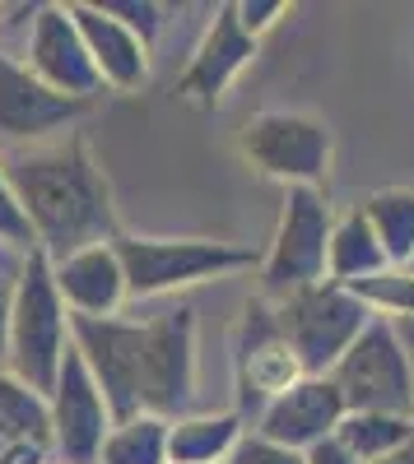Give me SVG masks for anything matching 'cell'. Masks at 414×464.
I'll list each match as a JSON object with an SVG mask.
<instances>
[{"mask_svg": "<svg viewBox=\"0 0 414 464\" xmlns=\"http://www.w3.org/2000/svg\"><path fill=\"white\" fill-rule=\"evenodd\" d=\"M0 163H5L19 209L28 214L37 251L52 265L117 237L112 186L80 130L56 135L37 149H10Z\"/></svg>", "mask_w": 414, "mask_h": 464, "instance_id": "6da1fadb", "label": "cell"}, {"mask_svg": "<svg viewBox=\"0 0 414 464\" xmlns=\"http://www.w3.org/2000/svg\"><path fill=\"white\" fill-rule=\"evenodd\" d=\"M70 353V312L56 293L52 260L43 251H28L19 284H15V312H10V372L37 395L56 391L61 362Z\"/></svg>", "mask_w": 414, "mask_h": 464, "instance_id": "7a4b0ae2", "label": "cell"}, {"mask_svg": "<svg viewBox=\"0 0 414 464\" xmlns=\"http://www.w3.org/2000/svg\"><path fill=\"white\" fill-rule=\"evenodd\" d=\"M330 200L317 186H289L284 190V209H280V227L275 242L261 260V297L266 302H284L303 288L326 284V260H330Z\"/></svg>", "mask_w": 414, "mask_h": 464, "instance_id": "3957f363", "label": "cell"}, {"mask_svg": "<svg viewBox=\"0 0 414 464\" xmlns=\"http://www.w3.org/2000/svg\"><path fill=\"white\" fill-rule=\"evenodd\" d=\"M131 297H163L177 288H192L233 269H251L256 256L233 242H205V237H112Z\"/></svg>", "mask_w": 414, "mask_h": 464, "instance_id": "277c9868", "label": "cell"}, {"mask_svg": "<svg viewBox=\"0 0 414 464\" xmlns=\"http://www.w3.org/2000/svg\"><path fill=\"white\" fill-rule=\"evenodd\" d=\"M275 312H280V325L293 343L298 362H303V376H330L335 362H340L354 348V339L368 330V321L378 316L354 288H340L330 279L284 297Z\"/></svg>", "mask_w": 414, "mask_h": 464, "instance_id": "5b68a950", "label": "cell"}, {"mask_svg": "<svg viewBox=\"0 0 414 464\" xmlns=\"http://www.w3.org/2000/svg\"><path fill=\"white\" fill-rule=\"evenodd\" d=\"M330 385L340 391L345 413H405L414 418V367L391 330V316H372L354 348L335 362Z\"/></svg>", "mask_w": 414, "mask_h": 464, "instance_id": "8992f818", "label": "cell"}, {"mask_svg": "<svg viewBox=\"0 0 414 464\" xmlns=\"http://www.w3.org/2000/svg\"><path fill=\"white\" fill-rule=\"evenodd\" d=\"M233 381H238V418H261L280 395L303 381L293 343L280 325L275 302L251 297L233 334Z\"/></svg>", "mask_w": 414, "mask_h": 464, "instance_id": "52a82bcc", "label": "cell"}, {"mask_svg": "<svg viewBox=\"0 0 414 464\" xmlns=\"http://www.w3.org/2000/svg\"><path fill=\"white\" fill-rule=\"evenodd\" d=\"M242 159L271 181L289 186H317L330 172V153H335V135L326 121L308 111H261L242 126Z\"/></svg>", "mask_w": 414, "mask_h": 464, "instance_id": "ba28073f", "label": "cell"}, {"mask_svg": "<svg viewBox=\"0 0 414 464\" xmlns=\"http://www.w3.org/2000/svg\"><path fill=\"white\" fill-rule=\"evenodd\" d=\"M70 343L84 358L89 376L112 409V422H131L144 413L140 400V353H144V321L122 316H70Z\"/></svg>", "mask_w": 414, "mask_h": 464, "instance_id": "9c48e42d", "label": "cell"}, {"mask_svg": "<svg viewBox=\"0 0 414 464\" xmlns=\"http://www.w3.org/2000/svg\"><path fill=\"white\" fill-rule=\"evenodd\" d=\"M196 395V312L168 306L144 321V353H140V400L144 413L172 422Z\"/></svg>", "mask_w": 414, "mask_h": 464, "instance_id": "30bf717a", "label": "cell"}, {"mask_svg": "<svg viewBox=\"0 0 414 464\" xmlns=\"http://www.w3.org/2000/svg\"><path fill=\"white\" fill-rule=\"evenodd\" d=\"M52 404V455L61 464H98L103 455V441L112 437V409L98 391V381L89 376L84 358L70 353L61 362V376H56V391L47 395Z\"/></svg>", "mask_w": 414, "mask_h": 464, "instance_id": "8fae6325", "label": "cell"}, {"mask_svg": "<svg viewBox=\"0 0 414 464\" xmlns=\"http://www.w3.org/2000/svg\"><path fill=\"white\" fill-rule=\"evenodd\" d=\"M24 65L43 80L52 93L61 98H74V102H94L107 84L84 47L80 28H74V14L70 5H43L33 19V33H28V47H24Z\"/></svg>", "mask_w": 414, "mask_h": 464, "instance_id": "7c38bea8", "label": "cell"}, {"mask_svg": "<svg viewBox=\"0 0 414 464\" xmlns=\"http://www.w3.org/2000/svg\"><path fill=\"white\" fill-rule=\"evenodd\" d=\"M84 116V102L52 93L37 74L0 52V144L37 149Z\"/></svg>", "mask_w": 414, "mask_h": 464, "instance_id": "4fadbf2b", "label": "cell"}, {"mask_svg": "<svg viewBox=\"0 0 414 464\" xmlns=\"http://www.w3.org/2000/svg\"><path fill=\"white\" fill-rule=\"evenodd\" d=\"M256 52H261V43L242 28L238 5H219L210 28H205V37H201V47L192 52V65L182 70L177 93L192 107H201V111L219 107L223 93L233 89V80L256 61Z\"/></svg>", "mask_w": 414, "mask_h": 464, "instance_id": "5bb4252c", "label": "cell"}, {"mask_svg": "<svg viewBox=\"0 0 414 464\" xmlns=\"http://www.w3.org/2000/svg\"><path fill=\"white\" fill-rule=\"evenodd\" d=\"M340 422H345V400L330 385V376H303L289 395H280L256 418V432L275 446L308 455L312 446H321L326 437L340 432Z\"/></svg>", "mask_w": 414, "mask_h": 464, "instance_id": "9a60e30c", "label": "cell"}, {"mask_svg": "<svg viewBox=\"0 0 414 464\" xmlns=\"http://www.w3.org/2000/svg\"><path fill=\"white\" fill-rule=\"evenodd\" d=\"M74 28H80L84 47L103 74L107 89L117 93H135L149 80V43L140 33H131L117 14H107L103 5H70Z\"/></svg>", "mask_w": 414, "mask_h": 464, "instance_id": "2e32d148", "label": "cell"}, {"mask_svg": "<svg viewBox=\"0 0 414 464\" xmlns=\"http://www.w3.org/2000/svg\"><path fill=\"white\" fill-rule=\"evenodd\" d=\"M52 275H56V293L70 316H117L122 302L131 297L126 269H122L117 251H112V242L56 260Z\"/></svg>", "mask_w": 414, "mask_h": 464, "instance_id": "e0dca14e", "label": "cell"}, {"mask_svg": "<svg viewBox=\"0 0 414 464\" xmlns=\"http://www.w3.org/2000/svg\"><path fill=\"white\" fill-rule=\"evenodd\" d=\"M391 260L378 242V232H372L368 214L354 205L345 218H335L330 227V260H326V279L330 284H340V288H354L363 279H378L387 275Z\"/></svg>", "mask_w": 414, "mask_h": 464, "instance_id": "ac0fdd59", "label": "cell"}, {"mask_svg": "<svg viewBox=\"0 0 414 464\" xmlns=\"http://www.w3.org/2000/svg\"><path fill=\"white\" fill-rule=\"evenodd\" d=\"M238 413H196L177 418L168 428V464H229V455L242 441Z\"/></svg>", "mask_w": 414, "mask_h": 464, "instance_id": "d6986e66", "label": "cell"}, {"mask_svg": "<svg viewBox=\"0 0 414 464\" xmlns=\"http://www.w3.org/2000/svg\"><path fill=\"white\" fill-rule=\"evenodd\" d=\"M359 209L368 214L372 232H378L391 269H409L414 265V190L405 186L372 190L368 200H359Z\"/></svg>", "mask_w": 414, "mask_h": 464, "instance_id": "ffe728a7", "label": "cell"}, {"mask_svg": "<svg viewBox=\"0 0 414 464\" xmlns=\"http://www.w3.org/2000/svg\"><path fill=\"white\" fill-rule=\"evenodd\" d=\"M0 441L52 446V404L37 391H28L10 367H0Z\"/></svg>", "mask_w": 414, "mask_h": 464, "instance_id": "44dd1931", "label": "cell"}, {"mask_svg": "<svg viewBox=\"0 0 414 464\" xmlns=\"http://www.w3.org/2000/svg\"><path fill=\"white\" fill-rule=\"evenodd\" d=\"M168 428L172 422L159 413H140L131 422H117L103 441L98 464H168Z\"/></svg>", "mask_w": 414, "mask_h": 464, "instance_id": "7402d4cb", "label": "cell"}, {"mask_svg": "<svg viewBox=\"0 0 414 464\" xmlns=\"http://www.w3.org/2000/svg\"><path fill=\"white\" fill-rule=\"evenodd\" d=\"M335 437H340L363 464H378L414 437V418H405V413H345Z\"/></svg>", "mask_w": 414, "mask_h": 464, "instance_id": "603a6c76", "label": "cell"}, {"mask_svg": "<svg viewBox=\"0 0 414 464\" xmlns=\"http://www.w3.org/2000/svg\"><path fill=\"white\" fill-rule=\"evenodd\" d=\"M354 293L378 316H391V321L414 316V265L409 269H387V275H378V279H363V284H354Z\"/></svg>", "mask_w": 414, "mask_h": 464, "instance_id": "cb8c5ba5", "label": "cell"}, {"mask_svg": "<svg viewBox=\"0 0 414 464\" xmlns=\"http://www.w3.org/2000/svg\"><path fill=\"white\" fill-rule=\"evenodd\" d=\"M0 246L19 251V256L37 251V237H33V227H28V214L19 209L15 186H10V177H5V163H0Z\"/></svg>", "mask_w": 414, "mask_h": 464, "instance_id": "d4e9b609", "label": "cell"}, {"mask_svg": "<svg viewBox=\"0 0 414 464\" xmlns=\"http://www.w3.org/2000/svg\"><path fill=\"white\" fill-rule=\"evenodd\" d=\"M107 14H117L131 33H140L144 37V43H154V37H159V28H163V5H149V0H107V5H103Z\"/></svg>", "mask_w": 414, "mask_h": 464, "instance_id": "484cf974", "label": "cell"}, {"mask_svg": "<svg viewBox=\"0 0 414 464\" xmlns=\"http://www.w3.org/2000/svg\"><path fill=\"white\" fill-rule=\"evenodd\" d=\"M229 464H308V455H298L289 446H275V441H266L261 432H247L238 441V450L229 455Z\"/></svg>", "mask_w": 414, "mask_h": 464, "instance_id": "4316f807", "label": "cell"}, {"mask_svg": "<svg viewBox=\"0 0 414 464\" xmlns=\"http://www.w3.org/2000/svg\"><path fill=\"white\" fill-rule=\"evenodd\" d=\"M24 256L19 251H0V362L10 358V312H15V284H19Z\"/></svg>", "mask_w": 414, "mask_h": 464, "instance_id": "83f0119b", "label": "cell"}, {"mask_svg": "<svg viewBox=\"0 0 414 464\" xmlns=\"http://www.w3.org/2000/svg\"><path fill=\"white\" fill-rule=\"evenodd\" d=\"M280 14H289L284 0H242V5H238V19H242V28L256 37V43H261V33H266V28H275Z\"/></svg>", "mask_w": 414, "mask_h": 464, "instance_id": "f1b7e54d", "label": "cell"}, {"mask_svg": "<svg viewBox=\"0 0 414 464\" xmlns=\"http://www.w3.org/2000/svg\"><path fill=\"white\" fill-rule=\"evenodd\" d=\"M308 464H363V459H359L340 437H326L321 446H312V450H308Z\"/></svg>", "mask_w": 414, "mask_h": 464, "instance_id": "f546056e", "label": "cell"}, {"mask_svg": "<svg viewBox=\"0 0 414 464\" xmlns=\"http://www.w3.org/2000/svg\"><path fill=\"white\" fill-rule=\"evenodd\" d=\"M391 330H396V339H400V348H405V358H409V367H414V316L391 321Z\"/></svg>", "mask_w": 414, "mask_h": 464, "instance_id": "4dcf8cb0", "label": "cell"}, {"mask_svg": "<svg viewBox=\"0 0 414 464\" xmlns=\"http://www.w3.org/2000/svg\"><path fill=\"white\" fill-rule=\"evenodd\" d=\"M378 464H414V437H409L400 450H391L387 459H378Z\"/></svg>", "mask_w": 414, "mask_h": 464, "instance_id": "1f68e13d", "label": "cell"}, {"mask_svg": "<svg viewBox=\"0 0 414 464\" xmlns=\"http://www.w3.org/2000/svg\"><path fill=\"white\" fill-rule=\"evenodd\" d=\"M0 450H5V441H0Z\"/></svg>", "mask_w": 414, "mask_h": 464, "instance_id": "d6a6232c", "label": "cell"}]
</instances>
